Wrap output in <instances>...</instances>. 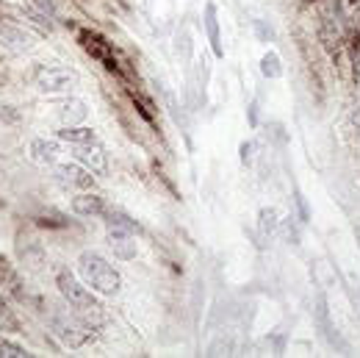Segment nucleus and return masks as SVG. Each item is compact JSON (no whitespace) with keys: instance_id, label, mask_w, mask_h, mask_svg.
I'll list each match as a JSON object with an SVG mask.
<instances>
[{"instance_id":"nucleus-19","label":"nucleus","mask_w":360,"mask_h":358,"mask_svg":"<svg viewBox=\"0 0 360 358\" xmlns=\"http://www.w3.org/2000/svg\"><path fill=\"white\" fill-rule=\"evenodd\" d=\"M233 353H236L233 336H217V339L208 345V356H233Z\"/></svg>"},{"instance_id":"nucleus-17","label":"nucleus","mask_w":360,"mask_h":358,"mask_svg":"<svg viewBox=\"0 0 360 358\" xmlns=\"http://www.w3.org/2000/svg\"><path fill=\"white\" fill-rule=\"evenodd\" d=\"M261 73H264L269 81L283 75V61H280V56H277L274 50H266V53L261 56Z\"/></svg>"},{"instance_id":"nucleus-15","label":"nucleus","mask_w":360,"mask_h":358,"mask_svg":"<svg viewBox=\"0 0 360 358\" xmlns=\"http://www.w3.org/2000/svg\"><path fill=\"white\" fill-rule=\"evenodd\" d=\"M103 217H105V225H108V228L128 230V233H139V230H141L134 217H128V214H125V211H120V209H111V211L105 209V211H103Z\"/></svg>"},{"instance_id":"nucleus-6","label":"nucleus","mask_w":360,"mask_h":358,"mask_svg":"<svg viewBox=\"0 0 360 358\" xmlns=\"http://www.w3.org/2000/svg\"><path fill=\"white\" fill-rule=\"evenodd\" d=\"M56 178L61 180L64 186H72V189H91V186H94L91 170H86L81 161H64V164H56Z\"/></svg>"},{"instance_id":"nucleus-5","label":"nucleus","mask_w":360,"mask_h":358,"mask_svg":"<svg viewBox=\"0 0 360 358\" xmlns=\"http://www.w3.org/2000/svg\"><path fill=\"white\" fill-rule=\"evenodd\" d=\"M78 39H81V45H84V50H86L89 56H94L97 61H103V67H105V70H111V73H117V70H120L114 47H111V42H105L100 34H94V31H81V34H78Z\"/></svg>"},{"instance_id":"nucleus-23","label":"nucleus","mask_w":360,"mask_h":358,"mask_svg":"<svg viewBox=\"0 0 360 358\" xmlns=\"http://www.w3.org/2000/svg\"><path fill=\"white\" fill-rule=\"evenodd\" d=\"M3 314H6V306H3V300H0V319H3Z\"/></svg>"},{"instance_id":"nucleus-1","label":"nucleus","mask_w":360,"mask_h":358,"mask_svg":"<svg viewBox=\"0 0 360 358\" xmlns=\"http://www.w3.org/2000/svg\"><path fill=\"white\" fill-rule=\"evenodd\" d=\"M78 267V278L89 286L94 295H103V297H114L120 289H122V275L120 269L114 267L105 256L94 253V250H86L78 256L75 261Z\"/></svg>"},{"instance_id":"nucleus-2","label":"nucleus","mask_w":360,"mask_h":358,"mask_svg":"<svg viewBox=\"0 0 360 358\" xmlns=\"http://www.w3.org/2000/svg\"><path fill=\"white\" fill-rule=\"evenodd\" d=\"M56 286H58L64 303H67L72 311L81 314L91 328H94L91 316H100V303H97V297H94V292H91L89 286H86L75 272H70V269H58V275H56Z\"/></svg>"},{"instance_id":"nucleus-13","label":"nucleus","mask_w":360,"mask_h":358,"mask_svg":"<svg viewBox=\"0 0 360 358\" xmlns=\"http://www.w3.org/2000/svg\"><path fill=\"white\" fill-rule=\"evenodd\" d=\"M86 117H89V109H86V103L78 100V97H70V100L58 109V120H61L64 125H81Z\"/></svg>"},{"instance_id":"nucleus-3","label":"nucleus","mask_w":360,"mask_h":358,"mask_svg":"<svg viewBox=\"0 0 360 358\" xmlns=\"http://www.w3.org/2000/svg\"><path fill=\"white\" fill-rule=\"evenodd\" d=\"M50 328H53V333H56L67 347H72V350L89 345L91 331H94L89 322H86L78 311H72L70 306H67V309H53V311H50Z\"/></svg>"},{"instance_id":"nucleus-7","label":"nucleus","mask_w":360,"mask_h":358,"mask_svg":"<svg viewBox=\"0 0 360 358\" xmlns=\"http://www.w3.org/2000/svg\"><path fill=\"white\" fill-rule=\"evenodd\" d=\"M75 147V161H81L86 170L91 173H105L108 170V156H105V147L94 142H86V144H72Z\"/></svg>"},{"instance_id":"nucleus-21","label":"nucleus","mask_w":360,"mask_h":358,"mask_svg":"<svg viewBox=\"0 0 360 358\" xmlns=\"http://www.w3.org/2000/svg\"><path fill=\"white\" fill-rule=\"evenodd\" d=\"M238 150H241V161L250 164V161H252V150H255V144H252V142H241Z\"/></svg>"},{"instance_id":"nucleus-11","label":"nucleus","mask_w":360,"mask_h":358,"mask_svg":"<svg viewBox=\"0 0 360 358\" xmlns=\"http://www.w3.org/2000/svg\"><path fill=\"white\" fill-rule=\"evenodd\" d=\"M205 34H208V42H211V50L217 58L225 56V47H222V34H219V17H217V6L214 3H205Z\"/></svg>"},{"instance_id":"nucleus-16","label":"nucleus","mask_w":360,"mask_h":358,"mask_svg":"<svg viewBox=\"0 0 360 358\" xmlns=\"http://www.w3.org/2000/svg\"><path fill=\"white\" fill-rule=\"evenodd\" d=\"M58 139L61 142H70V144H86V142H94L97 136L91 128L86 125H64L61 131H58Z\"/></svg>"},{"instance_id":"nucleus-9","label":"nucleus","mask_w":360,"mask_h":358,"mask_svg":"<svg viewBox=\"0 0 360 358\" xmlns=\"http://www.w3.org/2000/svg\"><path fill=\"white\" fill-rule=\"evenodd\" d=\"M136 233H128V230H117V228H108V245L114 250L117 259L122 261H131L136 259Z\"/></svg>"},{"instance_id":"nucleus-14","label":"nucleus","mask_w":360,"mask_h":358,"mask_svg":"<svg viewBox=\"0 0 360 358\" xmlns=\"http://www.w3.org/2000/svg\"><path fill=\"white\" fill-rule=\"evenodd\" d=\"M280 211L274 209V206H264L261 211H258V230H261V236L264 239H271L277 230H280Z\"/></svg>"},{"instance_id":"nucleus-10","label":"nucleus","mask_w":360,"mask_h":358,"mask_svg":"<svg viewBox=\"0 0 360 358\" xmlns=\"http://www.w3.org/2000/svg\"><path fill=\"white\" fill-rule=\"evenodd\" d=\"M72 211L78 217H100L105 211V200L94 192H81L72 197Z\"/></svg>"},{"instance_id":"nucleus-20","label":"nucleus","mask_w":360,"mask_h":358,"mask_svg":"<svg viewBox=\"0 0 360 358\" xmlns=\"http://www.w3.org/2000/svg\"><path fill=\"white\" fill-rule=\"evenodd\" d=\"M31 353L22 347V345H14V342H0V358H28Z\"/></svg>"},{"instance_id":"nucleus-22","label":"nucleus","mask_w":360,"mask_h":358,"mask_svg":"<svg viewBox=\"0 0 360 358\" xmlns=\"http://www.w3.org/2000/svg\"><path fill=\"white\" fill-rule=\"evenodd\" d=\"M255 28H258V34H261V39H264V42H269L271 37H274V31H271V28H266L261 20H255Z\"/></svg>"},{"instance_id":"nucleus-12","label":"nucleus","mask_w":360,"mask_h":358,"mask_svg":"<svg viewBox=\"0 0 360 358\" xmlns=\"http://www.w3.org/2000/svg\"><path fill=\"white\" fill-rule=\"evenodd\" d=\"M0 45L22 53V50H31V47H34V39H31L25 31L14 28V25H0Z\"/></svg>"},{"instance_id":"nucleus-18","label":"nucleus","mask_w":360,"mask_h":358,"mask_svg":"<svg viewBox=\"0 0 360 358\" xmlns=\"http://www.w3.org/2000/svg\"><path fill=\"white\" fill-rule=\"evenodd\" d=\"M0 280H3V286L8 289V292H14L17 297H22V292H20V275L11 269V264L0 256Z\"/></svg>"},{"instance_id":"nucleus-4","label":"nucleus","mask_w":360,"mask_h":358,"mask_svg":"<svg viewBox=\"0 0 360 358\" xmlns=\"http://www.w3.org/2000/svg\"><path fill=\"white\" fill-rule=\"evenodd\" d=\"M34 84L42 94H70V92L78 87V73L72 67H64V64H47L39 67L37 75H34Z\"/></svg>"},{"instance_id":"nucleus-8","label":"nucleus","mask_w":360,"mask_h":358,"mask_svg":"<svg viewBox=\"0 0 360 358\" xmlns=\"http://www.w3.org/2000/svg\"><path fill=\"white\" fill-rule=\"evenodd\" d=\"M28 153H31V161H37V164H42V167H53V164H58L61 144H58L56 139H45V136H39V139H31Z\"/></svg>"}]
</instances>
